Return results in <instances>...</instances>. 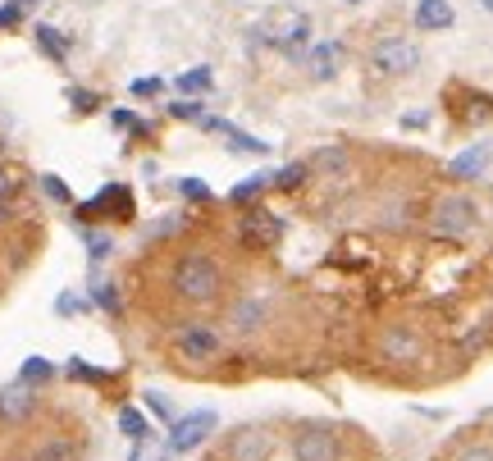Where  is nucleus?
Returning a JSON list of instances; mask_svg holds the SVG:
<instances>
[{"mask_svg":"<svg viewBox=\"0 0 493 461\" xmlns=\"http://www.w3.org/2000/svg\"><path fill=\"white\" fill-rule=\"evenodd\" d=\"M14 192H19V174L10 165H0V202H14Z\"/></svg>","mask_w":493,"mask_h":461,"instance_id":"23","label":"nucleus"},{"mask_svg":"<svg viewBox=\"0 0 493 461\" xmlns=\"http://www.w3.org/2000/svg\"><path fill=\"white\" fill-rule=\"evenodd\" d=\"M288 448H292L297 461H338V439L320 425H301Z\"/></svg>","mask_w":493,"mask_h":461,"instance_id":"7","label":"nucleus"},{"mask_svg":"<svg viewBox=\"0 0 493 461\" xmlns=\"http://www.w3.org/2000/svg\"><path fill=\"white\" fill-rule=\"evenodd\" d=\"M348 5H361V0H348Z\"/></svg>","mask_w":493,"mask_h":461,"instance_id":"37","label":"nucleus"},{"mask_svg":"<svg viewBox=\"0 0 493 461\" xmlns=\"http://www.w3.org/2000/svg\"><path fill=\"white\" fill-rule=\"evenodd\" d=\"M174 87H178V92H187V96H197V92H210V87H215V69H210V64H197V69H187V73H178V78H174Z\"/></svg>","mask_w":493,"mask_h":461,"instance_id":"15","label":"nucleus"},{"mask_svg":"<svg viewBox=\"0 0 493 461\" xmlns=\"http://www.w3.org/2000/svg\"><path fill=\"white\" fill-rule=\"evenodd\" d=\"M307 37H311V19L301 14V10H292V5L270 10L251 28V42L256 46H270V51H283V55H301Z\"/></svg>","mask_w":493,"mask_h":461,"instance_id":"1","label":"nucleus"},{"mask_svg":"<svg viewBox=\"0 0 493 461\" xmlns=\"http://www.w3.org/2000/svg\"><path fill=\"white\" fill-rule=\"evenodd\" d=\"M69 105H78V110L87 114V110H96V96H92V92H83V87H69Z\"/></svg>","mask_w":493,"mask_h":461,"instance_id":"30","label":"nucleus"},{"mask_svg":"<svg viewBox=\"0 0 493 461\" xmlns=\"http://www.w3.org/2000/svg\"><path fill=\"white\" fill-rule=\"evenodd\" d=\"M119 434L133 439V443H151V425H146V416L137 407H124L119 411Z\"/></svg>","mask_w":493,"mask_h":461,"instance_id":"17","label":"nucleus"},{"mask_svg":"<svg viewBox=\"0 0 493 461\" xmlns=\"http://www.w3.org/2000/svg\"><path fill=\"white\" fill-rule=\"evenodd\" d=\"M28 461H69V448H64V439H55V443H46L42 452H32Z\"/></svg>","mask_w":493,"mask_h":461,"instance_id":"22","label":"nucleus"},{"mask_svg":"<svg viewBox=\"0 0 493 461\" xmlns=\"http://www.w3.org/2000/svg\"><path fill=\"white\" fill-rule=\"evenodd\" d=\"M51 375H55V366H51L46 357H28L23 370H19V383H42V379H51Z\"/></svg>","mask_w":493,"mask_h":461,"instance_id":"19","label":"nucleus"},{"mask_svg":"<svg viewBox=\"0 0 493 461\" xmlns=\"http://www.w3.org/2000/svg\"><path fill=\"white\" fill-rule=\"evenodd\" d=\"M338 69H343V46H338V42H320L311 51V73H316L320 83H329V78H338Z\"/></svg>","mask_w":493,"mask_h":461,"instance_id":"12","label":"nucleus"},{"mask_svg":"<svg viewBox=\"0 0 493 461\" xmlns=\"http://www.w3.org/2000/svg\"><path fill=\"white\" fill-rule=\"evenodd\" d=\"M174 352H178L183 361H193V366H206V361H215V357L224 352V333H219L215 325H201V320L178 325V333H174Z\"/></svg>","mask_w":493,"mask_h":461,"instance_id":"5","label":"nucleus"},{"mask_svg":"<svg viewBox=\"0 0 493 461\" xmlns=\"http://www.w3.org/2000/svg\"><path fill=\"white\" fill-rule=\"evenodd\" d=\"M379 352H384L389 361H415V357H421V338H415L411 329H384V333H379Z\"/></svg>","mask_w":493,"mask_h":461,"instance_id":"10","label":"nucleus"},{"mask_svg":"<svg viewBox=\"0 0 493 461\" xmlns=\"http://www.w3.org/2000/svg\"><path fill=\"white\" fill-rule=\"evenodd\" d=\"M421 69V46L402 42V37H389L370 51V73L374 78H407V73Z\"/></svg>","mask_w":493,"mask_h":461,"instance_id":"4","label":"nucleus"},{"mask_svg":"<svg viewBox=\"0 0 493 461\" xmlns=\"http://www.w3.org/2000/svg\"><path fill=\"white\" fill-rule=\"evenodd\" d=\"M69 375H78V379H87V383H101V370H92L83 357H73V361H69Z\"/></svg>","mask_w":493,"mask_h":461,"instance_id":"28","label":"nucleus"},{"mask_svg":"<svg viewBox=\"0 0 493 461\" xmlns=\"http://www.w3.org/2000/svg\"><path fill=\"white\" fill-rule=\"evenodd\" d=\"M32 5H37V0H10V10H19V14H28Z\"/></svg>","mask_w":493,"mask_h":461,"instance_id":"34","label":"nucleus"},{"mask_svg":"<svg viewBox=\"0 0 493 461\" xmlns=\"http://www.w3.org/2000/svg\"><path fill=\"white\" fill-rule=\"evenodd\" d=\"M260 187H270V174H251V178H242V183L229 192V197H234L238 206H247V202H256V197H260Z\"/></svg>","mask_w":493,"mask_h":461,"instance_id":"18","label":"nucleus"},{"mask_svg":"<svg viewBox=\"0 0 493 461\" xmlns=\"http://www.w3.org/2000/svg\"><path fill=\"white\" fill-rule=\"evenodd\" d=\"M96 301L105 306V311H119V301H115V288H101V292H96Z\"/></svg>","mask_w":493,"mask_h":461,"instance_id":"33","label":"nucleus"},{"mask_svg":"<svg viewBox=\"0 0 493 461\" xmlns=\"http://www.w3.org/2000/svg\"><path fill=\"white\" fill-rule=\"evenodd\" d=\"M219 284H224L219 265H215L210 256H201V251H187V256L174 265V292H178L183 301H193V306L215 301V297H219Z\"/></svg>","mask_w":493,"mask_h":461,"instance_id":"2","label":"nucleus"},{"mask_svg":"<svg viewBox=\"0 0 493 461\" xmlns=\"http://www.w3.org/2000/svg\"><path fill=\"white\" fill-rule=\"evenodd\" d=\"M92 215H115V219H133V197H128V187L124 183H110L96 202H87V206H78V219H92Z\"/></svg>","mask_w":493,"mask_h":461,"instance_id":"9","label":"nucleus"},{"mask_svg":"<svg viewBox=\"0 0 493 461\" xmlns=\"http://www.w3.org/2000/svg\"><path fill=\"white\" fill-rule=\"evenodd\" d=\"M215 411H187V416H178V420H169V452L174 457H183V452H197L210 434H215Z\"/></svg>","mask_w":493,"mask_h":461,"instance_id":"6","label":"nucleus"},{"mask_svg":"<svg viewBox=\"0 0 493 461\" xmlns=\"http://www.w3.org/2000/svg\"><path fill=\"white\" fill-rule=\"evenodd\" d=\"M430 228L443 238H466L480 228V206L466 197V192H452V197H439L430 210Z\"/></svg>","mask_w":493,"mask_h":461,"instance_id":"3","label":"nucleus"},{"mask_svg":"<svg viewBox=\"0 0 493 461\" xmlns=\"http://www.w3.org/2000/svg\"><path fill=\"white\" fill-rule=\"evenodd\" d=\"M260 316H265V311H260V301H238V306H234V325H238L242 333H247V329H256V325H260Z\"/></svg>","mask_w":493,"mask_h":461,"instance_id":"20","label":"nucleus"},{"mask_svg":"<svg viewBox=\"0 0 493 461\" xmlns=\"http://www.w3.org/2000/svg\"><path fill=\"white\" fill-rule=\"evenodd\" d=\"M10 215H14V202H0V224H5Z\"/></svg>","mask_w":493,"mask_h":461,"instance_id":"35","label":"nucleus"},{"mask_svg":"<svg viewBox=\"0 0 493 461\" xmlns=\"http://www.w3.org/2000/svg\"><path fill=\"white\" fill-rule=\"evenodd\" d=\"M402 124H407V128H425L430 114H425V110H411V114H402Z\"/></svg>","mask_w":493,"mask_h":461,"instance_id":"31","label":"nucleus"},{"mask_svg":"<svg viewBox=\"0 0 493 461\" xmlns=\"http://www.w3.org/2000/svg\"><path fill=\"white\" fill-rule=\"evenodd\" d=\"M301 178H307V165H288V169H279L270 183H275V187H297Z\"/></svg>","mask_w":493,"mask_h":461,"instance_id":"21","label":"nucleus"},{"mask_svg":"<svg viewBox=\"0 0 493 461\" xmlns=\"http://www.w3.org/2000/svg\"><path fill=\"white\" fill-rule=\"evenodd\" d=\"M42 187H46V197H51V202H69V183H64V178L46 174V178H42Z\"/></svg>","mask_w":493,"mask_h":461,"instance_id":"26","label":"nucleus"},{"mask_svg":"<svg viewBox=\"0 0 493 461\" xmlns=\"http://www.w3.org/2000/svg\"><path fill=\"white\" fill-rule=\"evenodd\" d=\"M178 192H183V197H193V202H206V197H210V187H206L201 178H178Z\"/></svg>","mask_w":493,"mask_h":461,"instance_id":"24","label":"nucleus"},{"mask_svg":"<svg viewBox=\"0 0 493 461\" xmlns=\"http://www.w3.org/2000/svg\"><path fill=\"white\" fill-rule=\"evenodd\" d=\"M160 92V83L156 78H142V83H133V96H156Z\"/></svg>","mask_w":493,"mask_h":461,"instance_id":"32","label":"nucleus"},{"mask_svg":"<svg viewBox=\"0 0 493 461\" xmlns=\"http://www.w3.org/2000/svg\"><path fill=\"white\" fill-rule=\"evenodd\" d=\"M169 114H174V119H197V124L206 119L201 105H193V101H174V105H169Z\"/></svg>","mask_w":493,"mask_h":461,"instance_id":"25","label":"nucleus"},{"mask_svg":"<svg viewBox=\"0 0 493 461\" xmlns=\"http://www.w3.org/2000/svg\"><path fill=\"white\" fill-rule=\"evenodd\" d=\"M489 161H493V146H489V142H475V146L462 151V156H452L448 174H452V178H480V174L489 169Z\"/></svg>","mask_w":493,"mask_h":461,"instance_id":"11","label":"nucleus"},{"mask_svg":"<svg viewBox=\"0 0 493 461\" xmlns=\"http://www.w3.org/2000/svg\"><path fill=\"white\" fill-rule=\"evenodd\" d=\"M142 402H146V407H151V411H156V416H160V420H174V407H169V398H160V393H146V398H142Z\"/></svg>","mask_w":493,"mask_h":461,"instance_id":"29","label":"nucleus"},{"mask_svg":"<svg viewBox=\"0 0 493 461\" xmlns=\"http://www.w3.org/2000/svg\"><path fill=\"white\" fill-rule=\"evenodd\" d=\"M457 461H493V448L489 443H471V448L457 452Z\"/></svg>","mask_w":493,"mask_h":461,"instance_id":"27","label":"nucleus"},{"mask_svg":"<svg viewBox=\"0 0 493 461\" xmlns=\"http://www.w3.org/2000/svg\"><path fill=\"white\" fill-rule=\"evenodd\" d=\"M37 46H42V55H51L55 64H64V55H69V37L60 32V28H51V23H37Z\"/></svg>","mask_w":493,"mask_h":461,"instance_id":"14","label":"nucleus"},{"mask_svg":"<svg viewBox=\"0 0 493 461\" xmlns=\"http://www.w3.org/2000/svg\"><path fill=\"white\" fill-rule=\"evenodd\" d=\"M238 234H242L247 247H260V251H265V247H275V243L283 238V219L270 215V210H247Z\"/></svg>","mask_w":493,"mask_h":461,"instance_id":"8","label":"nucleus"},{"mask_svg":"<svg viewBox=\"0 0 493 461\" xmlns=\"http://www.w3.org/2000/svg\"><path fill=\"white\" fill-rule=\"evenodd\" d=\"M415 28H425V32L452 28V5L448 0H421V5H415Z\"/></svg>","mask_w":493,"mask_h":461,"instance_id":"13","label":"nucleus"},{"mask_svg":"<svg viewBox=\"0 0 493 461\" xmlns=\"http://www.w3.org/2000/svg\"><path fill=\"white\" fill-rule=\"evenodd\" d=\"M484 10H489V14H493V0H484Z\"/></svg>","mask_w":493,"mask_h":461,"instance_id":"36","label":"nucleus"},{"mask_svg":"<svg viewBox=\"0 0 493 461\" xmlns=\"http://www.w3.org/2000/svg\"><path fill=\"white\" fill-rule=\"evenodd\" d=\"M32 389H28V383H19V389H10L5 398H0V416H5V420H19V416H32Z\"/></svg>","mask_w":493,"mask_h":461,"instance_id":"16","label":"nucleus"}]
</instances>
